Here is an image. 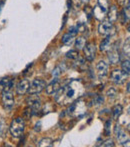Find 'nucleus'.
<instances>
[{
  "label": "nucleus",
  "instance_id": "23",
  "mask_svg": "<svg viewBox=\"0 0 130 147\" xmlns=\"http://www.w3.org/2000/svg\"><path fill=\"white\" fill-rule=\"evenodd\" d=\"M75 27H76V29H77L78 33H81V34H86V33H88L87 25H86L85 23H83V22H78Z\"/></svg>",
  "mask_w": 130,
  "mask_h": 147
},
{
  "label": "nucleus",
  "instance_id": "34",
  "mask_svg": "<svg viewBox=\"0 0 130 147\" xmlns=\"http://www.w3.org/2000/svg\"><path fill=\"white\" fill-rule=\"evenodd\" d=\"M102 146H114V142H113L112 139H107L101 144Z\"/></svg>",
  "mask_w": 130,
  "mask_h": 147
},
{
  "label": "nucleus",
  "instance_id": "1",
  "mask_svg": "<svg viewBox=\"0 0 130 147\" xmlns=\"http://www.w3.org/2000/svg\"><path fill=\"white\" fill-rule=\"evenodd\" d=\"M85 86L81 79H72L55 93V100L60 105L71 104L83 96Z\"/></svg>",
  "mask_w": 130,
  "mask_h": 147
},
{
  "label": "nucleus",
  "instance_id": "7",
  "mask_svg": "<svg viewBox=\"0 0 130 147\" xmlns=\"http://www.w3.org/2000/svg\"><path fill=\"white\" fill-rule=\"evenodd\" d=\"M27 105L32 108L34 115H37L39 113V111L41 110V100L38 97V95L36 94H30V96L26 99Z\"/></svg>",
  "mask_w": 130,
  "mask_h": 147
},
{
  "label": "nucleus",
  "instance_id": "20",
  "mask_svg": "<svg viewBox=\"0 0 130 147\" xmlns=\"http://www.w3.org/2000/svg\"><path fill=\"white\" fill-rule=\"evenodd\" d=\"M75 47H76V50H82L84 48V46L86 45V39L85 37L81 36V37H78L76 38L75 40Z\"/></svg>",
  "mask_w": 130,
  "mask_h": 147
},
{
  "label": "nucleus",
  "instance_id": "15",
  "mask_svg": "<svg viewBox=\"0 0 130 147\" xmlns=\"http://www.w3.org/2000/svg\"><path fill=\"white\" fill-rule=\"evenodd\" d=\"M111 37L112 36H106V38L101 41L100 45H99V49H100L101 52H108V51L115 45L114 43H113Z\"/></svg>",
  "mask_w": 130,
  "mask_h": 147
},
{
  "label": "nucleus",
  "instance_id": "24",
  "mask_svg": "<svg viewBox=\"0 0 130 147\" xmlns=\"http://www.w3.org/2000/svg\"><path fill=\"white\" fill-rule=\"evenodd\" d=\"M97 5L103 10V11L106 12V13L108 12V9H109V7H110L108 0H98V1H97Z\"/></svg>",
  "mask_w": 130,
  "mask_h": 147
},
{
  "label": "nucleus",
  "instance_id": "39",
  "mask_svg": "<svg viewBox=\"0 0 130 147\" xmlns=\"http://www.w3.org/2000/svg\"><path fill=\"white\" fill-rule=\"evenodd\" d=\"M127 92L129 93V82L127 83Z\"/></svg>",
  "mask_w": 130,
  "mask_h": 147
},
{
  "label": "nucleus",
  "instance_id": "37",
  "mask_svg": "<svg viewBox=\"0 0 130 147\" xmlns=\"http://www.w3.org/2000/svg\"><path fill=\"white\" fill-rule=\"evenodd\" d=\"M40 126H41V123H40V122L36 123V125H35V127H36V128H35V131H40V129H41Z\"/></svg>",
  "mask_w": 130,
  "mask_h": 147
},
{
  "label": "nucleus",
  "instance_id": "22",
  "mask_svg": "<svg viewBox=\"0 0 130 147\" xmlns=\"http://www.w3.org/2000/svg\"><path fill=\"white\" fill-rule=\"evenodd\" d=\"M78 60H79V62L77 61V59L74 60L75 62V68L77 70H79V71H84L86 68V65H85V61H84L83 58H80V57H78Z\"/></svg>",
  "mask_w": 130,
  "mask_h": 147
},
{
  "label": "nucleus",
  "instance_id": "6",
  "mask_svg": "<svg viewBox=\"0 0 130 147\" xmlns=\"http://www.w3.org/2000/svg\"><path fill=\"white\" fill-rule=\"evenodd\" d=\"M45 86H46L45 80L41 79V78H36L29 84V88H28L27 92L29 94H39L44 90Z\"/></svg>",
  "mask_w": 130,
  "mask_h": 147
},
{
  "label": "nucleus",
  "instance_id": "32",
  "mask_svg": "<svg viewBox=\"0 0 130 147\" xmlns=\"http://www.w3.org/2000/svg\"><path fill=\"white\" fill-rule=\"evenodd\" d=\"M103 102H104V98H103V96H101V95H97L93 100V104L95 105V106H99V105L103 104Z\"/></svg>",
  "mask_w": 130,
  "mask_h": 147
},
{
  "label": "nucleus",
  "instance_id": "36",
  "mask_svg": "<svg viewBox=\"0 0 130 147\" xmlns=\"http://www.w3.org/2000/svg\"><path fill=\"white\" fill-rule=\"evenodd\" d=\"M124 52L126 53L127 57H129V40H127V44L125 43L124 45Z\"/></svg>",
  "mask_w": 130,
  "mask_h": 147
},
{
  "label": "nucleus",
  "instance_id": "19",
  "mask_svg": "<svg viewBox=\"0 0 130 147\" xmlns=\"http://www.w3.org/2000/svg\"><path fill=\"white\" fill-rule=\"evenodd\" d=\"M118 18H120L121 22H122L123 24L128 22V20H129V5L124 6L122 11H121L120 13H118Z\"/></svg>",
  "mask_w": 130,
  "mask_h": 147
},
{
  "label": "nucleus",
  "instance_id": "2",
  "mask_svg": "<svg viewBox=\"0 0 130 147\" xmlns=\"http://www.w3.org/2000/svg\"><path fill=\"white\" fill-rule=\"evenodd\" d=\"M86 112V104L83 100L77 99L74 102L71 103V105L69 106L67 110V114L71 117H76L80 118L82 117Z\"/></svg>",
  "mask_w": 130,
  "mask_h": 147
},
{
  "label": "nucleus",
  "instance_id": "11",
  "mask_svg": "<svg viewBox=\"0 0 130 147\" xmlns=\"http://www.w3.org/2000/svg\"><path fill=\"white\" fill-rule=\"evenodd\" d=\"M114 132H115V135H116L117 140H118V142L121 145H125V144L129 142L128 134L124 131V129H122V127H120L119 125H116L115 126Z\"/></svg>",
  "mask_w": 130,
  "mask_h": 147
},
{
  "label": "nucleus",
  "instance_id": "26",
  "mask_svg": "<svg viewBox=\"0 0 130 147\" xmlns=\"http://www.w3.org/2000/svg\"><path fill=\"white\" fill-rule=\"evenodd\" d=\"M66 57H67L68 59L73 60L74 61V60H76L79 57V52H78V50H70L66 53Z\"/></svg>",
  "mask_w": 130,
  "mask_h": 147
},
{
  "label": "nucleus",
  "instance_id": "8",
  "mask_svg": "<svg viewBox=\"0 0 130 147\" xmlns=\"http://www.w3.org/2000/svg\"><path fill=\"white\" fill-rule=\"evenodd\" d=\"M127 77H128V75H127L126 73H124V72L120 69L113 70L110 74V80L114 84H117V85H120V84L124 83V82L126 81Z\"/></svg>",
  "mask_w": 130,
  "mask_h": 147
},
{
  "label": "nucleus",
  "instance_id": "5",
  "mask_svg": "<svg viewBox=\"0 0 130 147\" xmlns=\"http://www.w3.org/2000/svg\"><path fill=\"white\" fill-rule=\"evenodd\" d=\"M1 102L6 110H11L13 108L14 104H15V99H14V95L12 93V90L2 91Z\"/></svg>",
  "mask_w": 130,
  "mask_h": 147
},
{
  "label": "nucleus",
  "instance_id": "28",
  "mask_svg": "<svg viewBox=\"0 0 130 147\" xmlns=\"http://www.w3.org/2000/svg\"><path fill=\"white\" fill-rule=\"evenodd\" d=\"M33 115H34V112H33L32 108L30 106H28L23 112V116H24V118H26V119H30Z\"/></svg>",
  "mask_w": 130,
  "mask_h": 147
},
{
  "label": "nucleus",
  "instance_id": "9",
  "mask_svg": "<svg viewBox=\"0 0 130 147\" xmlns=\"http://www.w3.org/2000/svg\"><path fill=\"white\" fill-rule=\"evenodd\" d=\"M84 57L88 61H93L96 56V45L93 42L86 43V45L83 48Z\"/></svg>",
  "mask_w": 130,
  "mask_h": 147
},
{
  "label": "nucleus",
  "instance_id": "33",
  "mask_svg": "<svg viewBox=\"0 0 130 147\" xmlns=\"http://www.w3.org/2000/svg\"><path fill=\"white\" fill-rule=\"evenodd\" d=\"M84 11H85V13L87 14L88 19H90L92 16V8H90V6H86V7L84 8Z\"/></svg>",
  "mask_w": 130,
  "mask_h": 147
},
{
  "label": "nucleus",
  "instance_id": "21",
  "mask_svg": "<svg viewBox=\"0 0 130 147\" xmlns=\"http://www.w3.org/2000/svg\"><path fill=\"white\" fill-rule=\"evenodd\" d=\"M122 111H123V107H122V105H120V104L115 105V106L113 107V109H112L113 119H114V120H117V118H118V117L121 115V113H122Z\"/></svg>",
  "mask_w": 130,
  "mask_h": 147
},
{
  "label": "nucleus",
  "instance_id": "29",
  "mask_svg": "<svg viewBox=\"0 0 130 147\" xmlns=\"http://www.w3.org/2000/svg\"><path fill=\"white\" fill-rule=\"evenodd\" d=\"M106 95H107V96H108L110 99L115 98V97H116V95H117V90H116L115 88H113V87L109 88L108 90H107Z\"/></svg>",
  "mask_w": 130,
  "mask_h": 147
},
{
  "label": "nucleus",
  "instance_id": "12",
  "mask_svg": "<svg viewBox=\"0 0 130 147\" xmlns=\"http://www.w3.org/2000/svg\"><path fill=\"white\" fill-rule=\"evenodd\" d=\"M77 34H78V32H77L76 27H71L69 29V31H68L67 33H65L62 36V43L65 45L73 44L74 40H75V37Z\"/></svg>",
  "mask_w": 130,
  "mask_h": 147
},
{
  "label": "nucleus",
  "instance_id": "18",
  "mask_svg": "<svg viewBox=\"0 0 130 147\" xmlns=\"http://www.w3.org/2000/svg\"><path fill=\"white\" fill-rule=\"evenodd\" d=\"M118 9H117L116 6H111L109 7L108 12H107V17H108V21L110 22H115L117 19H118Z\"/></svg>",
  "mask_w": 130,
  "mask_h": 147
},
{
  "label": "nucleus",
  "instance_id": "16",
  "mask_svg": "<svg viewBox=\"0 0 130 147\" xmlns=\"http://www.w3.org/2000/svg\"><path fill=\"white\" fill-rule=\"evenodd\" d=\"M29 80L28 79H22L19 81V83L16 86V92L18 95H24L25 93H27L28 88H29Z\"/></svg>",
  "mask_w": 130,
  "mask_h": 147
},
{
  "label": "nucleus",
  "instance_id": "3",
  "mask_svg": "<svg viewBox=\"0 0 130 147\" xmlns=\"http://www.w3.org/2000/svg\"><path fill=\"white\" fill-rule=\"evenodd\" d=\"M24 129H25V121L24 118L17 117L12 120L9 126V131L14 138H19L23 135Z\"/></svg>",
  "mask_w": 130,
  "mask_h": 147
},
{
  "label": "nucleus",
  "instance_id": "31",
  "mask_svg": "<svg viewBox=\"0 0 130 147\" xmlns=\"http://www.w3.org/2000/svg\"><path fill=\"white\" fill-rule=\"evenodd\" d=\"M63 70H64V69H63L62 66H61V65L57 66V67H55L54 70H53L52 75L54 76V77H58L59 75H61V73L63 72Z\"/></svg>",
  "mask_w": 130,
  "mask_h": 147
},
{
  "label": "nucleus",
  "instance_id": "27",
  "mask_svg": "<svg viewBox=\"0 0 130 147\" xmlns=\"http://www.w3.org/2000/svg\"><path fill=\"white\" fill-rule=\"evenodd\" d=\"M122 70L124 73H126L127 75H129L130 73V64H129V58H127V60H124L122 62Z\"/></svg>",
  "mask_w": 130,
  "mask_h": 147
},
{
  "label": "nucleus",
  "instance_id": "10",
  "mask_svg": "<svg viewBox=\"0 0 130 147\" xmlns=\"http://www.w3.org/2000/svg\"><path fill=\"white\" fill-rule=\"evenodd\" d=\"M96 71H97V75L99 79H104L107 77L109 73V64L104 60H101L96 65Z\"/></svg>",
  "mask_w": 130,
  "mask_h": 147
},
{
  "label": "nucleus",
  "instance_id": "4",
  "mask_svg": "<svg viewBox=\"0 0 130 147\" xmlns=\"http://www.w3.org/2000/svg\"><path fill=\"white\" fill-rule=\"evenodd\" d=\"M98 31L103 36H113L116 34V27L115 25L110 21H103L99 24Z\"/></svg>",
  "mask_w": 130,
  "mask_h": 147
},
{
  "label": "nucleus",
  "instance_id": "30",
  "mask_svg": "<svg viewBox=\"0 0 130 147\" xmlns=\"http://www.w3.org/2000/svg\"><path fill=\"white\" fill-rule=\"evenodd\" d=\"M111 132V120H107L105 122V127H104V134L106 136L110 135Z\"/></svg>",
  "mask_w": 130,
  "mask_h": 147
},
{
  "label": "nucleus",
  "instance_id": "13",
  "mask_svg": "<svg viewBox=\"0 0 130 147\" xmlns=\"http://www.w3.org/2000/svg\"><path fill=\"white\" fill-rule=\"evenodd\" d=\"M14 86V79L11 77H1L0 78V91L12 90Z\"/></svg>",
  "mask_w": 130,
  "mask_h": 147
},
{
  "label": "nucleus",
  "instance_id": "38",
  "mask_svg": "<svg viewBox=\"0 0 130 147\" xmlns=\"http://www.w3.org/2000/svg\"><path fill=\"white\" fill-rule=\"evenodd\" d=\"M80 3H82L83 5H86V4L89 3V0H79Z\"/></svg>",
  "mask_w": 130,
  "mask_h": 147
},
{
  "label": "nucleus",
  "instance_id": "17",
  "mask_svg": "<svg viewBox=\"0 0 130 147\" xmlns=\"http://www.w3.org/2000/svg\"><path fill=\"white\" fill-rule=\"evenodd\" d=\"M108 58L111 64H117L120 61V55H119V51L117 50V47L113 46L110 50L108 51Z\"/></svg>",
  "mask_w": 130,
  "mask_h": 147
},
{
  "label": "nucleus",
  "instance_id": "25",
  "mask_svg": "<svg viewBox=\"0 0 130 147\" xmlns=\"http://www.w3.org/2000/svg\"><path fill=\"white\" fill-rule=\"evenodd\" d=\"M38 146L40 147H50L53 146V141L50 138H43L38 142Z\"/></svg>",
  "mask_w": 130,
  "mask_h": 147
},
{
  "label": "nucleus",
  "instance_id": "14",
  "mask_svg": "<svg viewBox=\"0 0 130 147\" xmlns=\"http://www.w3.org/2000/svg\"><path fill=\"white\" fill-rule=\"evenodd\" d=\"M61 88V84L60 81L58 79H54L53 81H51L48 85L45 86V91L48 95H52L55 94L59 89Z\"/></svg>",
  "mask_w": 130,
  "mask_h": 147
},
{
  "label": "nucleus",
  "instance_id": "35",
  "mask_svg": "<svg viewBox=\"0 0 130 147\" xmlns=\"http://www.w3.org/2000/svg\"><path fill=\"white\" fill-rule=\"evenodd\" d=\"M4 131H5V125H4L3 122L0 120V137H1L2 135H3Z\"/></svg>",
  "mask_w": 130,
  "mask_h": 147
}]
</instances>
